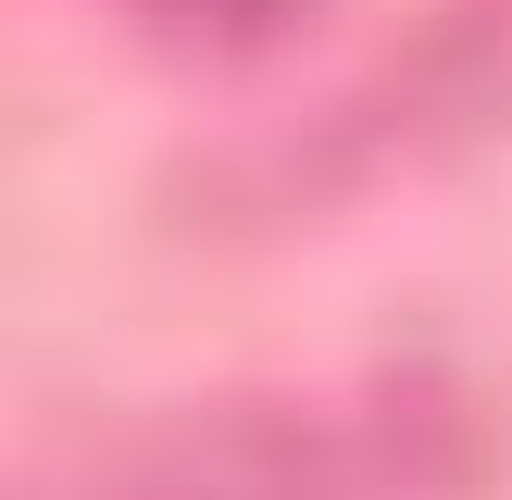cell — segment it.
I'll return each instance as SVG.
<instances>
[{
  "label": "cell",
  "mask_w": 512,
  "mask_h": 500,
  "mask_svg": "<svg viewBox=\"0 0 512 500\" xmlns=\"http://www.w3.org/2000/svg\"><path fill=\"white\" fill-rule=\"evenodd\" d=\"M450 450L438 400H213L63 450L13 500H400Z\"/></svg>",
  "instance_id": "obj_1"
}]
</instances>
